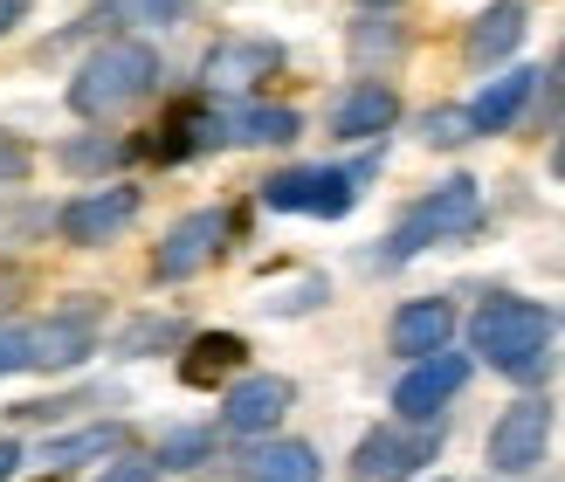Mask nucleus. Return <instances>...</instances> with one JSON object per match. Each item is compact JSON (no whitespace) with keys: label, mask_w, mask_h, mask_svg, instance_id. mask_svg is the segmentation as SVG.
<instances>
[{"label":"nucleus","mask_w":565,"mask_h":482,"mask_svg":"<svg viewBox=\"0 0 565 482\" xmlns=\"http://www.w3.org/2000/svg\"><path fill=\"white\" fill-rule=\"evenodd\" d=\"M545 448H552V400H518V407L497 414V428H490V469L497 475L539 469Z\"/></svg>","instance_id":"nucleus-7"},{"label":"nucleus","mask_w":565,"mask_h":482,"mask_svg":"<svg viewBox=\"0 0 565 482\" xmlns=\"http://www.w3.org/2000/svg\"><path fill=\"white\" fill-rule=\"evenodd\" d=\"M14 462H21V448H14V441H0V482L14 475Z\"/></svg>","instance_id":"nucleus-31"},{"label":"nucleus","mask_w":565,"mask_h":482,"mask_svg":"<svg viewBox=\"0 0 565 482\" xmlns=\"http://www.w3.org/2000/svg\"><path fill=\"white\" fill-rule=\"evenodd\" d=\"M552 83H558V90H565V49H558V63H552Z\"/></svg>","instance_id":"nucleus-33"},{"label":"nucleus","mask_w":565,"mask_h":482,"mask_svg":"<svg viewBox=\"0 0 565 482\" xmlns=\"http://www.w3.org/2000/svg\"><path fill=\"white\" fill-rule=\"evenodd\" d=\"M483 228V186L476 180H441L428 201H414L401 214V228L386 235V263H407V255L435 248V242H462Z\"/></svg>","instance_id":"nucleus-3"},{"label":"nucleus","mask_w":565,"mask_h":482,"mask_svg":"<svg viewBox=\"0 0 565 482\" xmlns=\"http://www.w3.org/2000/svg\"><path fill=\"white\" fill-rule=\"evenodd\" d=\"M441 435L428 420H407V428H373L359 448H352V482H407L414 469L435 462Z\"/></svg>","instance_id":"nucleus-5"},{"label":"nucleus","mask_w":565,"mask_h":482,"mask_svg":"<svg viewBox=\"0 0 565 482\" xmlns=\"http://www.w3.org/2000/svg\"><path fill=\"white\" fill-rule=\"evenodd\" d=\"M104 482H159V462H146V456H118L104 469Z\"/></svg>","instance_id":"nucleus-28"},{"label":"nucleus","mask_w":565,"mask_h":482,"mask_svg":"<svg viewBox=\"0 0 565 482\" xmlns=\"http://www.w3.org/2000/svg\"><path fill=\"white\" fill-rule=\"evenodd\" d=\"M524 0H497V8H483V14H476L469 21V63H503V55H511L518 42H524Z\"/></svg>","instance_id":"nucleus-18"},{"label":"nucleus","mask_w":565,"mask_h":482,"mask_svg":"<svg viewBox=\"0 0 565 482\" xmlns=\"http://www.w3.org/2000/svg\"><path fill=\"white\" fill-rule=\"evenodd\" d=\"M152 83H159V55L146 42L118 35L83 55V69L70 76V110L76 118H118L138 97H152Z\"/></svg>","instance_id":"nucleus-1"},{"label":"nucleus","mask_w":565,"mask_h":482,"mask_svg":"<svg viewBox=\"0 0 565 482\" xmlns=\"http://www.w3.org/2000/svg\"><path fill=\"white\" fill-rule=\"evenodd\" d=\"M276 69H282V49L276 42H214L207 63H201L207 90H248V83H263Z\"/></svg>","instance_id":"nucleus-15"},{"label":"nucleus","mask_w":565,"mask_h":482,"mask_svg":"<svg viewBox=\"0 0 565 482\" xmlns=\"http://www.w3.org/2000/svg\"><path fill=\"white\" fill-rule=\"evenodd\" d=\"M0 373H28V338L0 324Z\"/></svg>","instance_id":"nucleus-29"},{"label":"nucleus","mask_w":565,"mask_h":482,"mask_svg":"<svg viewBox=\"0 0 565 482\" xmlns=\"http://www.w3.org/2000/svg\"><path fill=\"white\" fill-rule=\"evenodd\" d=\"M263 201L276 214H318V221H338L352 214L359 201V173H345V165H290V173H276L263 186Z\"/></svg>","instance_id":"nucleus-4"},{"label":"nucleus","mask_w":565,"mask_h":482,"mask_svg":"<svg viewBox=\"0 0 565 482\" xmlns=\"http://www.w3.org/2000/svg\"><path fill=\"white\" fill-rule=\"evenodd\" d=\"M531 90H539V69H503V76H490L483 90H476V104H462V110H469V125H476V138L511 131V125L524 118Z\"/></svg>","instance_id":"nucleus-14"},{"label":"nucleus","mask_w":565,"mask_h":482,"mask_svg":"<svg viewBox=\"0 0 565 482\" xmlns=\"http://www.w3.org/2000/svg\"><path fill=\"white\" fill-rule=\"evenodd\" d=\"M131 221H138V186H90L55 214V228L76 248H104V242H118Z\"/></svg>","instance_id":"nucleus-8"},{"label":"nucleus","mask_w":565,"mask_h":482,"mask_svg":"<svg viewBox=\"0 0 565 482\" xmlns=\"http://www.w3.org/2000/svg\"><path fill=\"white\" fill-rule=\"evenodd\" d=\"M28 165H35V152L21 146L14 131H0V186H14V180H28Z\"/></svg>","instance_id":"nucleus-26"},{"label":"nucleus","mask_w":565,"mask_h":482,"mask_svg":"<svg viewBox=\"0 0 565 482\" xmlns=\"http://www.w3.org/2000/svg\"><path fill=\"white\" fill-rule=\"evenodd\" d=\"M469 345L483 352V365L511 379L545 373V352H552V318L531 297H490L483 310L469 318Z\"/></svg>","instance_id":"nucleus-2"},{"label":"nucleus","mask_w":565,"mask_h":482,"mask_svg":"<svg viewBox=\"0 0 565 482\" xmlns=\"http://www.w3.org/2000/svg\"><path fill=\"white\" fill-rule=\"evenodd\" d=\"M393 125H401V97L386 90V83H352L345 97L331 104V138H386Z\"/></svg>","instance_id":"nucleus-13"},{"label":"nucleus","mask_w":565,"mask_h":482,"mask_svg":"<svg viewBox=\"0 0 565 482\" xmlns=\"http://www.w3.org/2000/svg\"><path fill=\"white\" fill-rule=\"evenodd\" d=\"M324 462L310 441H256L242 456V482H318Z\"/></svg>","instance_id":"nucleus-17"},{"label":"nucleus","mask_w":565,"mask_h":482,"mask_svg":"<svg viewBox=\"0 0 565 482\" xmlns=\"http://www.w3.org/2000/svg\"><path fill=\"white\" fill-rule=\"evenodd\" d=\"M21 14H28V0H0V35H14Z\"/></svg>","instance_id":"nucleus-30"},{"label":"nucleus","mask_w":565,"mask_h":482,"mask_svg":"<svg viewBox=\"0 0 565 482\" xmlns=\"http://www.w3.org/2000/svg\"><path fill=\"white\" fill-rule=\"evenodd\" d=\"M159 345H186V331L173 324V318H138L131 331H125V352L138 358V352H159Z\"/></svg>","instance_id":"nucleus-22"},{"label":"nucleus","mask_w":565,"mask_h":482,"mask_svg":"<svg viewBox=\"0 0 565 482\" xmlns=\"http://www.w3.org/2000/svg\"><path fill=\"white\" fill-rule=\"evenodd\" d=\"M201 0H131V14L138 21H159V28H173V21H186Z\"/></svg>","instance_id":"nucleus-27"},{"label":"nucleus","mask_w":565,"mask_h":482,"mask_svg":"<svg viewBox=\"0 0 565 482\" xmlns=\"http://www.w3.org/2000/svg\"><path fill=\"white\" fill-rule=\"evenodd\" d=\"M303 131V118L290 104H242L228 118V138L235 146H290V138Z\"/></svg>","instance_id":"nucleus-20"},{"label":"nucleus","mask_w":565,"mask_h":482,"mask_svg":"<svg viewBox=\"0 0 565 482\" xmlns=\"http://www.w3.org/2000/svg\"><path fill=\"white\" fill-rule=\"evenodd\" d=\"M420 138H428L435 152H456V146H469V138H476V125H469L462 104H435L428 118H420Z\"/></svg>","instance_id":"nucleus-21"},{"label":"nucleus","mask_w":565,"mask_h":482,"mask_svg":"<svg viewBox=\"0 0 565 482\" xmlns=\"http://www.w3.org/2000/svg\"><path fill=\"white\" fill-rule=\"evenodd\" d=\"M63 165L70 173H104V165H118V146H110V138H70Z\"/></svg>","instance_id":"nucleus-23"},{"label":"nucleus","mask_w":565,"mask_h":482,"mask_svg":"<svg viewBox=\"0 0 565 482\" xmlns=\"http://www.w3.org/2000/svg\"><path fill=\"white\" fill-rule=\"evenodd\" d=\"M221 242H228V214L221 207H201V214H180L173 228H166V242H159V255H152V269H159V282H186V276H201L214 255H221Z\"/></svg>","instance_id":"nucleus-9"},{"label":"nucleus","mask_w":565,"mask_h":482,"mask_svg":"<svg viewBox=\"0 0 565 482\" xmlns=\"http://www.w3.org/2000/svg\"><path fill=\"white\" fill-rule=\"evenodd\" d=\"M207 456H214V435H173L152 462H159V469H201Z\"/></svg>","instance_id":"nucleus-24"},{"label":"nucleus","mask_w":565,"mask_h":482,"mask_svg":"<svg viewBox=\"0 0 565 482\" xmlns=\"http://www.w3.org/2000/svg\"><path fill=\"white\" fill-rule=\"evenodd\" d=\"M28 338V373H70L97 352V318L90 310H55L42 324H21Z\"/></svg>","instance_id":"nucleus-10"},{"label":"nucleus","mask_w":565,"mask_h":482,"mask_svg":"<svg viewBox=\"0 0 565 482\" xmlns=\"http://www.w3.org/2000/svg\"><path fill=\"white\" fill-rule=\"evenodd\" d=\"M552 173L565 180V138H558V146H552Z\"/></svg>","instance_id":"nucleus-32"},{"label":"nucleus","mask_w":565,"mask_h":482,"mask_svg":"<svg viewBox=\"0 0 565 482\" xmlns=\"http://www.w3.org/2000/svg\"><path fill=\"white\" fill-rule=\"evenodd\" d=\"M290 407H297V386L282 373H248V379L228 386V400H221V428L242 435V441H269Z\"/></svg>","instance_id":"nucleus-6"},{"label":"nucleus","mask_w":565,"mask_h":482,"mask_svg":"<svg viewBox=\"0 0 565 482\" xmlns=\"http://www.w3.org/2000/svg\"><path fill=\"white\" fill-rule=\"evenodd\" d=\"M324 303V276H303L297 290H282V297H269V310L276 318H290V310H318Z\"/></svg>","instance_id":"nucleus-25"},{"label":"nucleus","mask_w":565,"mask_h":482,"mask_svg":"<svg viewBox=\"0 0 565 482\" xmlns=\"http://www.w3.org/2000/svg\"><path fill=\"white\" fill-rule=\"evenodd\" d=\"M359 8H393V0H359Z\"/></svg>","instance_id":"nucleus-34"},{"label":"nucleus","mask_w":565,"mask_h":482,"mask_svg":"<svg viewBox=\"0 0 565 482\" xmlns=\"http://www.w3.org/2000/svg\"><path fill=\"white\" fill-rule=\"evenodd\" d=\"M462 386H469V358L462 352H435V358L407 365V379L393 386V407H401V420H435Z\"/></svg>","instance_id":"nucleus-11"},{"label":"nucleus","mask_w":565,"mask_h":482,"mask_svg":"<svg viewBox=\"0 0 565 482\" xmlns=\"http://www.w3.org/2000/svg\"><path fill=\"white\" fill-rule=\"evenodd\" d=\"M386 338H393L401 358H435V352H448V338H456V303L448 297H414V303L393 310Z\"/></svg>","instance_id":"nucleus-12"},{"label":"nucleus","mask_w":565,"mask_h":482,"mask_svg":"<svg viewBox=\"0 0 565 482\" xmlns=\"http://www.w3.org/2000/svg\"><path fill=\"white\" fill-rule=\"evenodd\" d=\"M131 435L118 428V420H97V428H76V435H55L35 448V462L42 469H83V462H110V456H125Z\"/></svg>","instance_id":"nucleus-16"},{"label":"nucleus","mask_w":565,"mask_h":482,"mask_svg":"<svg viewBox=\"0 0 565 482\" xmlns=\"http://www.w3.org/2000/svg\"><path fill=\"white\" fill-rule=\"evenodd\" d=\"M242 358H248V345H242L235 331H201L186 345V358H180V379L186 386H221V379L242 373Z\"/></svg>","instance_id":"nucleus-19"}]
</instances>
